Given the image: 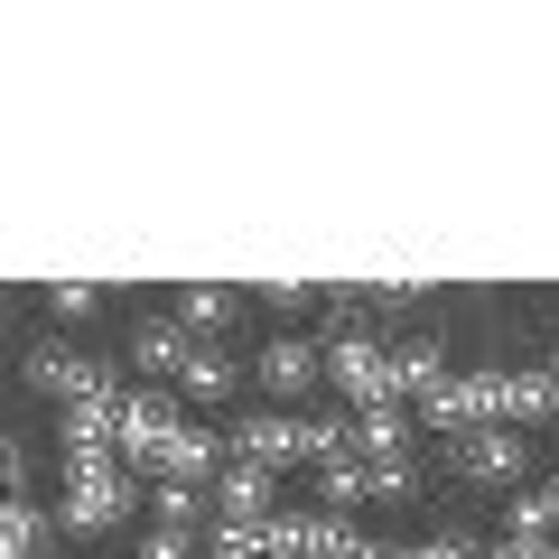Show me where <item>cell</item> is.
<instances>
[{
    "instance_id": "cell-1",
    "label": "cell",
    "mask_w": 559,
    "mask_h": 559,
    "mask_svg": "<svg viewBox=\"0 0 559 559\" xmlns=\"http://www.w3.org/2000/svg\"><path fill=\"white\" fill-rule=\"evenodd\" d=\"M326 299H336V326H326V345H318L326 382L345 392V411H382V401H392V345L373 336V318H364L345 289H326Z\"/></svg>"
},
{
    "instance_id": "cell-2",
    "label": "cell",
    "mask_w": 559,
    "mask_h": 559,
    "mask_svg": "<svg viewBox=\"0 0 559 559\" xmlns=\"http://www.w3.org/2000/svg\"><path fill=\"white\" fill-rule=\"evenodd\" d=\"M131 503H140V485H131V466H66V485H57V532L66 540H103V532H121L131 522Z\"/></svg>"
},
{
    "instance_id": "cell-3",
    "label": "cell",
    "mask_w": 559,
    "mask_h": 559,
    "mask_svg": "<svg viewBox=\"0 0 559 559\" xmlns=\"http://www.w3.org/2000/svg\"><path fill=\"white\" fill-rule=\"evenodd\" d=\"M121 392H131V382H94V392L57 401V448H66V466H121Z\"/></svg>"
},
{
    "instance_id": "cell-4",
    "label": "cell",
    "mask_w": 559,
    "mask_h": 559,
    "mask_svg": "<svg viewBox=\"0 0 559 559\" xmlns=\"http://www.w3.org/2000/svg\"><path fill=\"white\" fill-rule=\"evenodd\" d=\"M187 429V411H178V392H168V382H131V392H121V466H140V476H150V466H159V448L178 439Z\"/></svg>"
},
{
    "instance_id": "cell-5",
    "label": "cell",
    "mask_w": 559,
    "mask_h": 559,
    "mask_svg": "<svg viewBox=\"0 0 559 559\" xmlns=\"http://www.w3.org/2000/svg\"><path fill=\"white\" fill-rule=\"evenodd\" d=\"M205 513H215V532H261V522L280 513V476H261V466H215V485H205Z\"/></svg>"
},
{
    "instance_id": "cell-6",
    "label": "cell",
    "mask_w": 559,
    "mask_h": 559,
    "mask_svg": "<svg viewBox=\"0 0 559 559\" xmlns=\"http://www.w3.org/2000/svg\"><path fill=\"white\" fill-rule=\"evenodd\" d=\"M224 457H234V466H261V476H289V466H308V457H299V411L234 419V429H224Z\"/></svg>"
},
{
    "instance_id": "cell-7",
    "label": "cell",
    "mask_w": 559,
    "mask_h": 559,
    "mask_svg": "<svg viewBox=\"0 0 559 559\" xmlns=\"http://www.w3.org/2000/svg\"><path fill=\"white\" fill-rule=\"evenodd\" d=\"M448 476L457 485H522V429H466V439H448Z\"/></svg>"
},
{
    "instance_id": "cell-8",
    "label": "cell",
    "mask_w": 559,
    "mask_h": 559,
    "mask_svg": "<svg viewBox=\"0 0 559 559\" xmlns=\"http://www.w3.org/2000/svg\"><path fill=\"white\" fill-rule=\"evenodd\" d=\"M168 299H178L168 318H178V336H187V345H215L224 326L252 308V289H234V280H187V289H168Z\"/></svg>"
},
{
    "instance_id": "cell-9",
    "label": "cell",
    "mask_w": 559,
    "mask_h": 559,
    "mask_svg": "<svg viewBox=\"0 0 559 559\" xmlns=\"http://www.w3.org/2000/svg\"><path fill=\"white\" fill-rule=\"evenodd\" d=\"M252 382H261V392H280V401H308L326 382V364H318V345H308V336H271L252 355Z\"/></svg>"
},
{
    "instance_id": "cell-10",
    "label": "cell",
    "mask_w": 559,
    "mask_h": 559,
    "mask_svg": "<svg viewBox=\"0 0 559 559\" xmlns=\"http://www.w3.org/2000/svg\"><path fill=\"white\" fill-rule=\"evenodd\" d=\"M28 392H47V401H75V392H94V382H112V364H94V355H75V345H28Z\"/></svg>"
},
{
    "instance_id": "cell-11",
    "label": "cell",
    "mask_w": 559,
    "mask_h": 559,
    "mask_svg": "<svg viewBox=\"0 0 559 559\" xmlns=\"http://www.w3.org/2000/svg\"><path fill=\"white\" fill-rule=\"evenodd\" d=\"M495 392H503V429H540V419H559L550 364H495Z\"/></svg>"
},
{
    "instance_id": "cell-12",
    "label": "cell",
    "mask_w": 559,
    "mask_h": 559,
    "mask_svg": "<svg viewBox=\"0 0 559 559\" xmlns=\"http://www.w3.org/2000/svg\"><path fill=\"white\" fill-rule=\"evenodd\" d=\"M215 466H224V429H197V419H187L178 439L159 448V466H150V485H215Z\"/></svg>"
},
{
    "instance_id": "cell-13",
    "label": "cell",
    "mask_w": 559,
    "mask_h": 559,
    "mask_svg": "<svg viewBox=\"0 0 559 559\" xmlns=\"http://www.w3.org/2000/svg\"><path fill=\"white\" fill-rule=\"evenodd\" d=\"M345 457H364V466L411 457V411H401V401H382V411H345Z\"/></svg>"
},
{
    "instance_id": "cell-14",
    "label": "cell",
    "mask_w": 559,
    "mask_h": 559,
    "mask_svg": "<svg viewBox=\"0 0 559 559\" xmlns=\"http://www.w3.org/2000/svg\"><path fill=\"white\" fill-rule=\"evenodd\" d=\"M234 355H224V345H187V364H178V401H197V411H205V401H234Z\"/></svg>"
},
{
    "instance_id": "cell-15",
    "label": "cell",
    "mask_w": 559,
    "mask_h": 559,
    "mask_svg": "<svg viewBox=\"0 0 559 559\" xmlns=\"http://www.w3.org/2000/svg\"><path fill=\"white\" fill-rule=\"evenodd\" d=\"M131 364H140L150 382H178V364H187L178 318H140V326H131Z\"/></svg>"
},
{
    "instance_id": "cell-16",
    "label": "cell",
    "mask_w": 559,
    "mask_h": 559,
    "mask_svg": "<svg viewBox=\"0 0 559 559\" xmlns=\"http://www.w3.org/2000/svg\"><path fill=\"white\" fill-rule=\"evenodd\" d=\"M429 382H448V345H439V336H411V345H392V401H419Z\"/></svg>"
},
{
    "instance_id": "cell-17",
    "label": "cell",
    "mask_w": 559,
    "mask_h": 559,
    "mask_svg": "<svg viewBox=\"0 0 559 559\" xmlns=\"http://www.w3.org/2000/svg\"><path fill=\"white\" fill-rule=\"evenodd\" d=\"M47 532H57V522H47L28 495H0V559H38Z\"/></svg>"
},
{
    "instance_id": "cell-18",
    "label": "cell",
    "mask_w": 559,
    "mask_h": 559,
    "mask_svg": "<svg viewBox=\"0 0 559 559\" xmlns=\"http://www.w3.org/2000/svg\"><path fill=\"white\" fill-rule=\"evenodd\" d=\"M318 503L355 522V503H373V476H364V457H345V448H336V457L318 466Z\"/></svg>"
},
{
    "instance_id": "cell-19",
    "label": "cell",
    "mask_w": 559,
    "mask_h": 559,
    "mask_svg": "<svg viewBox=\"0 0 559 559\" xmlns=\"http://www.w3.org/2000/svg\"><path fill=\"white\" fill-rule=\"evenodd\" d=\"M345 299H355L364 318H401V308L439 299V289H429V280H364V289H345Z\"/></svg>"
},
{
    "instance_id": "cell-20",
    "label": "cell",
    "mask_w": 559,
    "mask_h": 559,
    "mask_svg": "<svg viewBox=\"0 0 559 559\" xmlns=\"http://www.w3.org/2000/svg\"><path fill=\"white\" fill-rule=\"evenodd\" d=\"M38 299H47V318L84 326V318H94V308H103V289H94V280H57V289H38Z\"/></svg>"
},
{
    "instance_id": "cell-21",
    "label": "cell",
    "mask_w": 559,
    "mask_h": 559,
    "mask_svg": "<svg viewBox=\"0 0 559 559\" xmlns=\"http://www.w3.org/2000/svg\"><path fill=\"white\" fill-rule=\"evenodd\" d=\"M150 503H159V522H168V532H197V522H205V495H197V485H159Z\"/></svg>"
},
{
    "instance_id": "cell-22",
    "label": "cell",
    "mask_w": 559,
    "mask_h": 559,
    "mask_svg": "<svg viewBox=\"0 0 559 559\" xmlns=\"http://www.w3.org/2000/svg\"><path fill=\"white\" fill-rule=\"evenodd\" d=\"M373 476V503H411L419 495V457H392V466H364Z\"/></svg>"
},
{
    "instance_id": "cell-23",
    "label": "cell",
    "mask_w": 559,
    "mask_h": 559,
    "mask_svg": "<svg viewBox=\"0 0 559 559\" xmlns=\"http://www.w3.org/2000/svg\"><path fill=\"white\" fill-rule=\"evenodd\" d=\"M252 299H261V308H289V318H308L326 289H308V280H271V289H252Z\"/></svg>"
},
{
    "instance_id": "cell-24",
    "label": "cell",
    "mask_w": 559,
    "mask_h": 559,
    "mask_svg": "<svg viewBox=\"0 0 559 559\" xmlns=\"http://www.w3.org/2000/svg\"><path fill=\"white\" fill-rule=\"evenodd\" d=\"M485 559H559V532H503Z\"/></svg>"
},
{
    "instance_id": "cell-25",
    "label": "cell",
    "mask_w": 559,
    "mask_h": 559,
    "mask_svg": "<svg viewBox=\"0 0 559 559\" xmlns=\"http://www.w3.org/2000/svg\"><path fill=\"white\" fill-rule=\"evenodd\" d=\"M0 495H28V439L0 429Z\"/></svg>"
},
{
    "instance_id": "cell-26",
    "label": "cell",
    "mask_w": 559,
    "mask_h": 559,
    "mask_svg": "<svg viewBox=\"0 0 559 559\" xmlns=\"http://www.w3.org/2000/svg\"><path fill=\"white\" fill-rule=\"evenodd\" d=\"M503 532H559V522L540 513V495H513V503H503Z\"/></svg>"
},
{
    "instance_id": "cell-27",
    "label": "cell",
    "mask_w": 559,
    "mask_h": 559,
    "mask_svg": "<svg viewBox=\"0 0 559 559\" xmlns=\"http://www.w3.org/2000/svg\"><path fill=\"white\" fill-rule=\"evenodd\" d=\"M419 559H485V540H466V532H429V540H419Z\"/></svg>"
},
{
    "instance_id": "cell-28",
    "label": "cell",
    "mask_w": 559,
    "mask_h": 559,
    "mask_svg": "<svg viewBox=\"0 0 559 559\" xmlns=\"http://www.w3.org/2000/svg\"><path fill=\"white\" fill-rule=\"evenodd\" d=\"M205 559H271V550H261V532H215V550H205Z\"/></svg>"
},
{
    "instance_id": "cell-29",
    "label": "cell",
    "mask_w": 559,
    "mask_h": 559,
    "mask_svg": "<svg viewBox=\"0 0 559 559\" xmlns=\"http://www.w3.org/2000/svg\"><path fill=\"white\" fill-rule=\"evenodd\" d=\"M540 513H550V522H559V476H550V485H540Z\"/></svg>"
},
{
    "instance_id": "cell-30",
    "label": "cell",
    "mask_w": 559,
    "mask_h": 559,
    "mask_svg": "<svg viewBox=\"0 0 559 559\" xmlns=\"http://www.w3.org/2000/svg\"><path fill=\"white\" fill-rule=\"evenodd\" d=\"M373 559H419V550H382V540H373Z\"/></svg>"
},
{
    "instance_id": "cell-31",
    "label": "cell",
    "mask_w": 559,
    "mask_h": 559,
    "mask_svg": "<svg viewBox=\"0 0 559 559\" xmlns=\"http://www.w3.org/2000/svg\"><path fill=\"white\" fill-rule=\"evenodd\" d=\"M550 476H559V439H550Z\"/></svg>"
},
{
    "instance_id": "cell-32",
    "label": "cell",
    "mask_w": 559,
    "mask_h": 559,
    "mask_svg": "<svg viewBox=\"0 0 559 559\" xmlns=\"http://www.w3.org/2000/svg\"><path fill=\"white\" fill-rule=\"evenodd\" d=\"M550 382H559V355H550Z\"/></svg>"
},
{
    "instance_id": "cell-33",
    "label": "cell",
    "mask_w": 559,
    "mask_h": 559,
    "mask_svg": "<svg viewBox=\"0 0 559 559\" xmlns=\"http://www.w3.org/2000/svg\"><path fill=\"white\" fill-rule=\"evenodd\" d=\"M0 336H10V318H0Z\"/></svg>"
}]
</instances>
